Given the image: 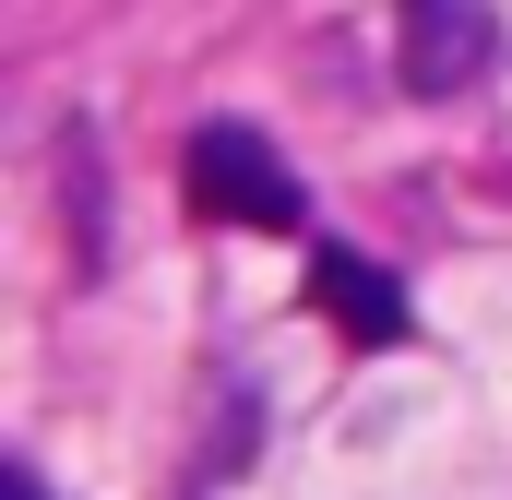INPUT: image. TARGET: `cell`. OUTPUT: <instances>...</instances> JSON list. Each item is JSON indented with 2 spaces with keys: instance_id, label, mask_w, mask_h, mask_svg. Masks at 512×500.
I'll return each instance as SVG.
<instances>
[{
  "instance_id": "6da1fadb",
  "label": "cell",
  "mask_w": 512,
  "mask_h": 500,
  "mask_svg": "<svg viewBox=\"0 0 512 500\" xmlns=\"http://www.w3.org/2000/svg\"><path fill=\"white\" fill-rule=\"evenodd\" d=\"M179 191H191V215H215V227H298V215H310L298 167H286L251 120H203V131H191Z\"/></svg>"
},
{
  "instance_id": "7a4b0ae2",
  "label": "cell",
  "mask_w": 512,
  "mask_h": 500,
  "mask_svg": "<svg viewBox=\"0 0 512 500\" xmlns=\"http://www.w3.org/2000/svg\"><path fill=\"white\" fill-rule=\"evenodd\" d=\"M405 24H393V72H405V96H465L477 72H489V0H393Z\"/></svg>"
},
{
  "instance_id": "3957f363",
  "label": "cell",
  "mask_w": 512,
  "mask_h": 500,
  "mask_svg": "<svg viewBox=\"0 0 512 500\" xmlns=\"http://www.w3.org/2000/svg\"><path fill=\"white\" fill-rule=\"evenodd\" d=\"M310 298L334 310V334H346V346H393V334H405V298H393V274L346 262V250H322V262H310Z\"/></svg>"
},
{
  "instance_id": "277c9868",
  "label": "cell",
  "mask_w": 512,
  "mask_h": 500,
  "mask_svg": "<svg viewBox=\"0 0 512 500\" xmlns=\"http://www.w3.org/2000/svg\"><path fill=\"white\" fill-rule=\"evenodd\" d=\"M0 500H48V489H36V477H24V465H12V477H0Z\"/></svg>"
}]
</instances>
